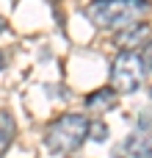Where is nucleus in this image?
I'll return each mask as SVG.
<instances>
[{
	"label": "nucleus",
	"instance_id": "nucleus-4",
	"mask_svg": "<svg viewBox=\"0 0 152 158\" xmlns=\"http://www.w3.org/2000/svg\"><path fill=\"white\" fill-rule=\"evenodd\" d=\"M111 158H152V117L150 111H141L138 128L114 147Z\"/></svg>",
	"mask_w": 152,
	"mask_h": 158
},
{
	"label": "nucleus",
	"instance_id": "nucleus-11",
	"mask_svg": "<svg viewBox=\"0 0 152 158\" xmlns=\"http://www.w3.org/2000/svg\"><path fill=\"white\" fill-rule=\"evenodd\" d=\"M3 67H6V56L0 53V69H3Z\"/></svg>",
	"mask_w": 152,
	"mask_h": 158
},
{
	"label": "nucleus",
	"instance_id": "nucleus-10",
	"mask_svg": "<svg viewBox=\"0 0 152 158\" xmlns=\"http://www.w3.org/2000/svg\"><path fill=\"white\" fill-rule=\"evenodd\" d=\"M3 31H6V19L0 17V33H3Z\"/></svg>",
	"mask_w": 152,
	"mask_h": 158
},
{
	"label": "nucleus",
	"instance_id": "nucleus-2",
	"mask_svg": "<svg viewBox=\"0 0 152 158\" xmlns=\"http://www.w3.org/2000/svg\"><path fill=\"white\" fill-rule=\"evenodd\" d=\"M86 139H89V117L72 114V111L53 119L44 131V147L50 153H58V156L75 153Z\"/></svg>",
	"mask_w": 152,
	"mask_h": 158
},
{
	"label": "nucleus",
	"instance_id": "nucleus-8",
	"mask_svg": "<svg viewBox=\"0 0 152 158\" xmlns=\"http://www.w3.org/2000/svg\"><path fill=\"white\" fill-rule=\"evenodd\" d=\"M89 136L94 142H105L108 139V125L100 122V119H89Z\"/></svg>",
	"mask_w": 152,
	"mask_h": 158
},
{
	"label": "nucleus",
	"instance_id": "nucleus-9",
	"mask_svg": "<svg viewBox=\"0 0 152 158\" xmlns=\"http://www.w3.org/2000/svg\"><path fill=\"white\" fill-rule=\"evenodd\" d=\"M138 61H141V69L152 75V39L144 44V47H141V53H138Z\"/></svg>",
	"mask_w": 152,
	"mask_h": 158
},
{
	"label": "nucleus",
	"instance_id": "nucleus-7",
	"mask_svg": "<svg viewBox=\"0 0 152 158\" xmlns=\"http://www.w3.org/2000/svg\"><path fill=\"white\" fill-rule=\"evenodd\" d=\"M14 133H17V122L8 111H0V156H6V150L11 147L14 142Z\"/></svg>",
	"mask_w": 152,
	"mask_h": 158
},
{
	"label": "nucleus",
	"instance_id": "nucleus-3",
	"mask_svg": "<svg viewBox=\"0 0 152 158\" xmlns=\"http://www.w3.org/2000/svg\"><path fill=\"white\" fill-rule=\"evenodd\" d=\"M141 81H144V69H141L138 53L122 50L111 61V89L116 94H136L141 89Z\"/></svg>",
	"mask_w": 152,
	"mask_h": 158
},
{
	"label": "nucleus",
	"instance_id": "nucleus-6",
	"mask_svg": "<svg viewBox=\"0 0 152 158\" xmlns=\"http://www.w3.org/2000/svg\"><path fill=\"white\" fill-rule=\"evenodd\" d=\"M116 103H119V94L111 86L108 89H97V92H91L86 97V108L91 114H108L111 108H116Z\"/></svg>",
	"mask_w": 152,
	"mask_h": 158
},
{
	"label": "nucleus",
	"instance_id": "nucleus-5",
	"mask_svg": "<svg viewBox=\"0 0 152 158\" xmlns=\"http://www.w3.org/2000/svg\"><path fill=\"white\" fill-rule=\"evenodd\" d=\"M122 50H130V47H144L147 42H150V25H144V22H136V25H130V28H122V31H116V39H114Z\"/></svg>",
	"mask_w": 152,
	"mask_h": 158
},
{
	"label": "nucleus",
	"instance_id": "nucleus-1",
	"mask_svg": "<svg viewBox=\"0 0 152 158\" xmlns=\"http://www.w3.org/2000/svg\"><path fill=\"white\" fill-rule=\"evenodd\" d=\"M147 11L150 0H91L83 8V17L94 22L100 31H122L141 22Z\"/></svg>",
	"mask_w": 152,
	"mask_h": 158
}]
</instances>
